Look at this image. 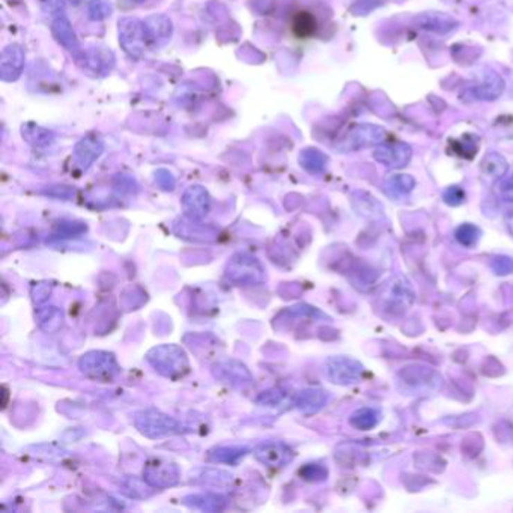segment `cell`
<instances>
[{
    "label": "cell",
    "mask_w": 513,
    "mask_h": 513,
    "mask_svg": "<svg viewBox=\"0 0 513 513\" xmlns=\"http://www.w3.org/2000/svg\"><path fill=\"white\" fill-rule=\"evenodd\" d=\"M384 297L388 302V307L399 308V311H405V308L410 307L414 302V292L410 286V283L402 277L392 281V285L387 288Z\"/></svg>",
    "instance_id": "cell-22"
},
{
    "label": "cell",
    "mask_w": 513,
    "mask_h": 513,
    "mask_svg": "<svg viewBox=\"0 0 513 513\" xmlns=\"http://www.w3.org/2000/svg\"><path fill=\"white\" fill-rule=\"evenodd\" d=\"M134 426L141 435L151 440L176 435L182 432V424L157 408H146L136 414Z\"/></svg>",
    "instance_id": "cell-3"
},
{
    "label": "cell",
    "mask_w": 513,
    "mask_h": 513,
    "mask_svg": "<svg viewBox=\"0 0 513 513\" xmlns=\"http://www.w3.org/2000/svg\"><path fill=\"white\" fill-rule=\"evenodd\" d=\"M38 324L42 330H46L49 333L56 331L60 329L62 321H64V315L59 311L58 307H46V308H40L38 313Z\"/></svg>",
    "instance_id": "cell-29"
},
{
    "label": "cell",
    "mask_w": 513,
    "mask_h": 513,
    "mask_svg": "<svg viewBox=\"0 0 513 513\" xmlns=\"http://www.w3.org/2000/svg\"><path fill=\"white\" fill-rule=\"evenodd\" d=\"M329 163V157L316 148H306L299 154V164L303 169L312 175L322 173Z\"/></svg>",
    "instance_id": "cell-25"
},
{
    "label": "cell",
    "mask_w": 513,
    "mask_h": 513,
    "mask_svg": "<svg viewBox=\"0 0 513 513\" xmlns=\"http://www.w3.org/2000/svg\"><path fill=\"white\" fill-rule=\"evenodd\" d=\"M443 200L450 207H459L465 202V191L459 185H452L443 193Z\"/></svg>",
    "instance_id": "cell-38"
},
{
    "label": "cell",
    "mask_w": 513,
    "mask_h": 513,
    "mask_svg": "<svg viewBox=\"0 0 513 513\" xmlns=\"http://www.w3.org/2000/svg\"><path fill=\"white\" fill-rule=\"evenodd\" d=\"M491 268L497 276H507L513 272V259L509 256H495L491 262Z\"/></svg>",
    "instance_id": "cell-37"
},
{
    "label": "cell",
    "mask_w": 513,
    "mask_h": 513,
    "mask_svg": "<svg viewBox=\"0 0 513 513\" xmlns=\"http://www.w3.org/2000/svg\"><path fill=\"white\" fill-rule=\"evenodd\" d=\"M254 458L263 465L280 468L294 461L295 452L285 443L270 441V443H262L254 449Z\"/></svg>",
    "instance_id": "cell-13"
},
{
    "label": "cell",
    "mask_w": 513,
    "mask_h": 513,
    "mask_svg": "<svg viewBox=\"0 0 513 513\" xmlns=\"http://www.w3.org/2000/svg\"><path fill=\"white\" fill-rule=\"evenodd\" d=\"M501 196L507 202L513 203V175L501 185Z\"/></svg>",
    "instance_id": "cell-42"
},
{
    "label": "cell",
    "mask_w": 513,
    "mask_h": 513,
    "mask_svg": "<svg viewBox=\"0 0 513 513\" xmlns=\"http://www.w3.org/2000/svg\"><path fill=\"white\" fill-rule=\"evenodd\" d=\"M42 10L44 12L53 17L62 15L65 11L64 0H42Z\"/></svg>",
    "instance_id": "cell-40"
},
{
    "label": "cell",
    "mask_w": 513,
    "mask_h": 513,
    "mask_svg": "<svg viewBox=\"0 0 513 513\" xmlns=\"http://www.w3.org/2000/svg\"><path fill=\"white\" fill-rule=\"evenodd\" d=\"M374 158L388 169H403L412 158V148L405 141L381 144L374 151Z\"/></svg>",
    "instance_id": "cell-12"
},
{
    "label": "cell",
    "mask_w": 513,
    "mask_h": 513,
    "mask_svg": "<svg viewBox=\"0 0 513 513\" xmlns=\"http://www.w3.org/2000/svg\"><path fill=\"white\" fill-rule=\"evenodd\" d=\"M299 476L303 477L307 482H322L329 477V470L322 464H307L302 470H299Z\"/></svg>",
    "instance_id": "cell-35"
},
{
    "label": "cell",
    "mask_w": 513,
    "mask_h": 513,
    "mask_svg": "<svg viewBox=\"0 0 513 513\" xmlns=\"http://www.w3.org/2000/svg\"><path fill=\"white\" fill-rule=\"evenodd\" d=\"M181 471L176 464L154 459L144 468V482L155 489H164L180 482Z\"/></svg>",
    "instance_id": "cell-11"
},
{
    "label": "cell",
    "mask_w": 513,
    "mask_h": 513,
    "mask_svg": "<svg viewBox=\"0 0 513 513\" xmlns=\"http://www.w3.org/2000/svg\"><path fill=\"white\" fill-rule=\"evenodd\" d=\"M226 276L238 286H256L265 280V272L259 261L245 253H238L229 261Z\"/></svg>",
    "instance_id": "cell-7"
},
{
    "label": "cell",
    "mask_w": 513,
    "mask_h": 513,
    "mask_svg": "<svg viewBox=\"0 0 513 513\" xmlns=\"http://www.w3.org/2000/svg\"><path fill=\"white\" fill-rule=\"evenodd\" d=\"M504 91H506L504 78L498 73H495L494 69L486 68L483 71L482 82L473 87L471 94L479 101H495L500 98Z\"/></svg>",
    "instance_id": "cell-16"
},
{
    "label": "cell",
    "mask_w": 513,
    "mask_h": 513,
    "mask_svg": "<svg viewBox=\"0 0 513 513\" xmlns=\"http://www.w3.org/2000/svg\"><path fill=\"white\" fill-rule=\"evenodd\" d=\"M504 222H506L509 234L513 235V211L512 212H507L506 217H504Z\"/></svg>",
    "instance_id": "cell-43"
},
{
    "label": "cell",
    "mask_w": 513,
    "mask_h": 513,
    "mask_svg": "<svg viewBox=\"0 0 513 513\" xmlns=\"http://www.w3.org/2000/svg\"><path fill=\"white\" fill-rule=\"evenodd\" d=\"M26 64L24 50L19 44H10L6 46L0 56V77L3 82H15L23 73Z\"/></svg>",
    "instance_id": "cell-14"
},
{
    "label": "cell",
    "mask_w": 513,
    "mask_h": 513,
    "mask_svg": "<svg viewBox=\"0 0 513 513\" xmlns=\"http://www.w3.org/2000/svg\"><path fill=\"white\" fill-rule=\"evenodd\" d=\"M396 387L406 396H429L443 388V376L429 366L410 365L397 372Z\"/></svg>",
    "instance_id": "cell-1"
},
{
    "label": "cell",
    "mask_w": 513,
    "mask_h": 513,
    "mask_svg": "<svg viewBox=\"0 0 513 513\" xmlns=\"http://www.w3.org/2000/svg\"><path fill=\"white\" fill-rule=\"evenodd\" d=\"M23 139L33 148H47L50 146L53 141H55V134L51 131L42 128L40 125H35V123L29 122L23 125Z\"/></svg>",
    "instance_id": "cell-26"
},
{
    "label": "cell",
    "mask_w": 513,
    "mask_h": 513,
    "mask_svg": "<svg viewBox=\"0 0 513 513\" xmlns=\"http://www.w3.org/2000/svg\"><path fill=\"white\" fill-rule=\"evenodd\" d=\"M113 14V6L109 0H92L87 5V15L92 21H101Z\"/></svg>",
    "instance_id": "cell-34"
},
{
    "label": "cell",
    "mask_w": 513,
    "mask_h": 513,
    "mask_svg": "<svg viewBox=\"0 0 513 513\" xmlns=\"http://www.w3.org/2000/svg\"><path fill=\"white\" fill-rule=\"evenodd\" d=\"M324 374L327 379L336 385H352L361 381L366 374V369L356 358L336 356L325 360Z\"/></svg>",
    "instance_id": "cell-6"
},
{
    "label": "cell",
    "mask_w": 513,
    "mask_h": 513,
    "mask_svg": "<svg viewBox=\"0 0 513 513\" xmlns=\"http://www.w3.org/2000/svg\"><path fill=\"white\" fill-rule=\"evenodd\" d=\"M249 449L247 447H218L211 452L209 458L216 462H223V464H235L240 461L243 456L247 455Z\"/></svg>",
    "instance_id": "cell-30"
},
{
    "label": "cell",
    "mask_w": 513,
    "mask_h": 513,
    "mask_svg": "<svg viewBox=\"0 0 513 513\" xmlns=\"http://www.w3.org/2000/svg\"><path fill=\"white\" fill-rule=\"evenodd\" d=\"M292 29L299 38L311 37L316 31V19L307 11H302L295 15L294 23H292Z\"/></svg>",
    "instance_id": "cell-31"
},
{
    "label": "cell",
    "mask_w": 513,
    "mask_h": 513,
    "mask_svg": "<svg viewBox=\"0 0 513 513\" xmlns=\"http://www.w3.org/2000/svg\"><path fill=\"white\" fill-rule=\"evenodd\" d=\"M51 33L60 46L67 49L74 58L82 51L80 42H78V38L73 29V26H71L69 20L64 14L58 15L51 20Z\"/></svg>",
    "instance_id": "cell-18"
},
{
    "label": "cell",
    "mask_w": 513,
    "mask_h": 513,
    "mask_svg": "<svg viewBox=\"0 0 513 513\" xmlns=\"http://www.w3.org/2000/svg\"><path fill=\"white\" fill-rule=\"evenodd\" d=\"M379 419H381V414H379L376 410L360 408L351 414L349 424L357 431H370L379 423Z\"/></svg>",
    "instance_id": "cell-27"
},
{
    "label": "cell",
    "mask_w": 513,
    "mask_h": 513,
    "mask_svg": "<svg viewBox=\"0 0 513 513\" xmlns=\"http://www.w3.org/2000/svg\"><path fill=\"white\" fill-rule=\"evenodd\" d=\"M415 187V180L408 173L392 175L385 182V189L390 193V196H406Z\"/></svg>",
    "instance_id": "cell-28"
},
{
    "label": "cell",
    "mask_w": 513,
    "mask_h": 513,
    "mask_svg": "<svg viewBox=\"0 0 513 513\" xmlns=\"http://www.w3.org/2000/svg\"><path fill=\"white\" fill-rule=\"evenodd\" d=\"M155 180H157V184L160 185V187L163 190H173V187H175L173 176L169 172H167V171H164V169L158 171L155 173Z\"/></svg>",
    "instance_id": "cell-41"
},
{
    "label": "cell",
    "mask_w": 513,
    "mask_h": 513,
    "mask_svg": "<svg viewBox=\"0 0 513 513\" xmlns=\"http://www.w3.org/2000/svg\"><path fill=\"white\" fill-rule=\"evenodd\" d=\"M77 65L91 77L107 76L114 67V55L103 47H94L89 50H82L76 56Z\"/></svg>",
    "instance_id": "cell-10"
},
{
    "label": "cell",
    "mask_w": 513,
    "mask_h": 513,
    "mask_svg": "<svg viewBox=\"0 0 513 513\" xmlns=\"http://www.w3.org/2000/svg\"><path fill=\"white\" fill-rule=\"evenodd\" d=\"M480 235H482L480 229L474 226V225H470V223H465L462 226H459L456 229V232H455L456 241L461 245L467 247V249H471V247L477 245V243H479V240H480Z\"/></svg>",
    "instance_id": "cell-33"
},
{
    "label": "cell",
    "mask_w": 513,
    "mask_h": 513,
    "mask_svg": "<svg viewBox=\"0 0 513 513\" xmlns=\"http://www.w3.org/2000/svg\"><path fill=\"white\" fill-rule=\"evenodd\" d=\"M184 504H187L190 507L199 509V510H205V512H220L226 507L227 500L226 497L220 494H194V495H187L184 497Z\"/></svg>",
    "instance_id": "cell-23"
},
{
    "label": "cell",
    "mask_w": 513,
    "mask_h": 513,
    "mask_svg": "<svg viewBox=\"0 0 513 513\" xmlns=\"http://www.w3.org/2000/svg\"><path fill=\"white\" fill-rule=\"evenodd\" d=\"M285 401H286V393L280 390V388H272V390L263 392L258 399H256V403L263 405V406H279Z\"/></svg>",
    "instance_id": "cell-36"
},
{
    "label": "cell",
    "mask_w": 513,
    "mask_h": 513,
    "mask_svg": "<svg viewBox=\"0 0 513 513\" xmlns=\"http://www.w3.org/2000/svg\"><path fill=\"white\" fill-rule=\"evenodd\" d=\"M78 369L82 374L94 381L110 383L121 372L116 357L107 351H89L78 360Z\"/></svg>",
    "instance_id": "cell-4"
},
{
    "label": "cell",
    "mask_w": 513,
    "mask_h": 513,
    "mask_svg": "<svg viewBox=\"0 0 513 513\" xmlns=\"http://www.w3.org/2000/svg\"><path fill=\"white\" fill-rule=\"evenodd\" d=\"M103 153L104 141L101 140L100 136L95 134L83 137L80 141H77V145L74 148L76 162L82 169H87V167L92 166L101 157Z\"/></svg>",
    "instance_id": "cell-17"
},
{
    "label": "cell",
    "mask_w": 513,
    "mask_h": 513,
    "mask_svg": "<svg viewBox=\"0 0 513 513\" xmlns=\"http://www.w3.org/2000/svg\"><path fill=\"white\" fill-rule=\"evenodd\" d=\"M182 209L191 220H202L211 209V199L208 191L202 185H191L182 196Z\"/></svg>",
    "instance_id": "cell-15"
},
{
    "label": "cell",
    "mask_w": 513,
    "mask_h": 513,
    "mask_svg": "<svg viewBox=\"0 0 513 513\" xmlns=\"http://www.w3.org/2000/svg\"><path fill=\"white\" fill-rule=\"evenodd\" d=\"M458 21L452 15L444 12H424L415 19V26L420 29L435 32V33H449L458 28Z\"/></svg>",
    "instance_id": "cell-21"
},
{
    "label": "cell",
    "mask_w": 513,
    "mask_h": 513,
    "mask_svg": "<svg viewBox=\"0 0 513 513\" xmlns=\"http://www.w3.org/2000/svg\"><path fill=\"white\" fill-rule=\"evenodd\" d=\"M329 402V393L322 388H306V390L299 392L292 403L295 405V408L303 412L304 415H313L320 412L324 406Z\"/></svg>",
    "instance_id": "cell-19"
},
{
    "label": "cell",
    "mask_w": 513,
    "mask_h": 513,
    "mask_svg": "<svg viewBox=\"0 0 513 513\" xmlns=\"http://www.w3.org/2000/svg\"><path fill=\"white\" fill-rule=\"evenodd\" d=\"M146 29L148 41H151L157 46L167 42L173 33V24L169 17L164 14H153L144 21Z\"/></svg>",
    "instance_id": "cell-20"
},
{
    "label": "cell",
    "mask_w": 513,
    "mask_h": 513,
    "mask_svg": "<svg viewBox=\"0 0 513 513\" xmlns=\"http://www.w3.org/2000/svg\"><path fill=\"white\" fill-rule=\"evenodd\" d=\"M212 375L217 378V381L232 388H238V390L250 387L253 384V375L249 367L244 363L234 358L217 361L212 366Z\"/></svg>",
    "instance_id": "cell-9"
},
{
    "label": "cell",
    "mask_w": 513,
    "mask_h": 513,
    "mask_svg": "<svg viewBox=\"0 0 513 513\" xmlns=\"http://www.w3.org/2000/svg\"><path fill=\"white\" fill-rule=\"evenodd\" d=\"M146 360L158 374L171 379L182 378L190 370L187 354L178 345H158L149 349Z\"/></svg>",
    "instance_id": "cell-2"
},
{
    "label": "cell",
    "mask_w": 513,
    "mask_h": 513,
    "mask_svg": "<svg viewBox=\"0 0 513 513\" xmlns=\"http://www.w3.org/2000/svg\"><path fill=\"white\" fill-rule=\"evenodd\" d=\"M136 2H145V0H136Z\"/></svg>",
    "instance_id": "cell-44"
},
{
    "label": "cell",
    "mask_w": 513,
    "mask_h": 513,
    "mask_svg": "<svg viewBox=\"0 0 513 513\" xmlns=\"http://www.w3.org/2000/svg\"><path fill=\"white\" fill-rule=\"evenodd\" d=\"M119 44L128 56L139 59L145 51L146 46V29L145 23L134 17H122L119 20Z\"/></svg>",
    "instance_id": "cell-8"
},
{
    "label": "cell",
    "mask_w": 513,
    "mask_h": 513,
    "mask_svg": "<svg viewBox=\"0 0 513 513\" xmlns=\"http://www.w3.org/2000/svg\"><path fill=\"white\" fill-rule=\"evenodd\" d=\"M387 137V132L381 125L376 123H358V125L352 127L347 134H345L339 144L336 145V149L339 153H352L358 151L363 148L378 146L384 144Z\"/></svg>",
    "instance_id": "cell-5"
},
{
    "label": "cell",
    "mask_w": 513,
    "mask_h": 513,
    "mask_svg": "<svg viewBox=\"0 0 513 513\" xmlns=\"http://www.w3.org/2000/svg\"><path fill=\"white\" fill-rule=\"evenodd\" d=\"M507 171H509V163L506 158L498 153L492 151L482 158L480 172L485 178H488L491 181H498L507 173Z\"/></svg>",
    "instance_id": "cell-24"
},
{
    "label": "cell",
    "mask_w": 513,
    "mask_h": 513,
    "mask_svg": "<svg viewBox=\"0 0 513 513\" xmlns=\"http://www.w3.org/2000/svg\"><path fill=\"white\" fill-rule=\"evenodd\" d=\"M200 477H202L200 479L202 482L212 483V485H222V483H227L232 480V476L222 470H207Z\"/></svg>",
    "instance_id": "cell-39"
},
{
    "label": "cell",
    "mask_w": 513,
    "mask_h": 513,
    "mask_svg": "<svg viewBox=\"0 0 513 513\" xmlns=\"http://www.w3.org/2000/svg\"><path fill=\"white\" fill-rule=\"evenodd\" d=\"M354 208L358 211V214L365 216V217H372V216H379V212L383 211L381 205L374 199L370 194L366 193H358L356 199H354Z\"/></svg>",
    "instance_id": "cell-32"
}]
</instances>
